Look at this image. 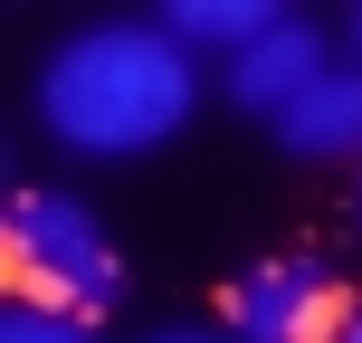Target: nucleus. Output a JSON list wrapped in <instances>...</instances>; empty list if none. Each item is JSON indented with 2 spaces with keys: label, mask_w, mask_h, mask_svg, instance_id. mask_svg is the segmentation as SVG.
<instances>
[{
  "label": "nucleus",
  "mask_w": 362,
  "mask_h": 343,
  "mask_svg": "<svg viewBox=\"0 0 362 343\" xmlns=\"http://www.w3.org/2000/svg\"><path fill=\"white\" fill-rule=\"evenodd\" d=\"M344 57H353V67H362V0H353V10H344Z\"/></svg>",
  "instance_id": "nucleus-8"
},
{
  "label": "nucleus",
  "mask_w": 362,
  "mask_h": 343,
  "mask_svg": "<svg viewBox=\"0 0 362 343\" xmlns=\"http://www.w3.org/2000/svg\"><path fill=\"white\" fill-rule=\"evenodd\" d=\"M210 95V67L163 19H86L38 57V134L76 163H144Z\"/></svg>",
  "instance_id": "nucleus-1"
},
{
  "label": "nucleus",
  "mask_w": 362,
  "mask_h": 343,
  "mask_svg": "<svg viewBox=\"0 0 362 343\" xmlns=\"http://www.w3.org/2000/svg\"><path fill=\"white\" fill-rule=\"evenodd\" d=\"M153 343H229V334H210V325H172V334H153Z\"/></svg>",
  "instance_id": "nucleus-9"
},
{
  "label": "nucleus",
  "mask_w": 362,
  "mask_h": 343,
  "mask_svg": "<svg viewBox=\"0 0 362 343\" xmlns=\"http://www.w3.org/2000/svg\"><path fill=\"white\" fill-rule=\"evenodd\" d=\"M267 134L296 153V163H353V172H362V67H353V57H334V67L315 76V86L296 95Z\"/></svg>",
  "instance_id": "nucleus-5"
},
{
  "label": "nucleus",
  "mask_w": 362,
  "mask_h": 343,
  "mask_svg": "<svg viewBox=\"0 0 362 343\" xmlns=\"http://www.w3.org/2000/svg\"><path fill=\"white\" fill-rule=\"evenodd\" d=\"M229 343H334L344 334V315H353V286H344V267L334 257H267V267H248L229 286Z\"/></svg>",
  "instance_id": "nucleus-3"
},
{
  "label": "nucleus",
  "mask_w": 362,
  "mask_h": 343,
  "mask_svg": "<svg viewBox=\"0 0 362 343\" xmlns=\"http://www.w3.org/2000/svg\"><path fill=\"white\" fill-rule=\"evenodd\" d=\"M334 343H362V296H353V315H344V334H334Z\"/></svg>",
  "instance_id": "nucleus-10"
},
{
  "label": "nucleus",
  "mask_w": 362,
  "mask_h": 343,
  "mask_svg": "<svg viewBox=\"0 0 362 343\" xmlns=\"http://www.w3.org/2000/svg\"><path fill=\"white\" fill-rule=\"evenodd\" d=\"M353 238H362V172H353Z\"/></svg>",
  "instance_id": "nucleus-11"
},
{
  "label": "nucleus",
  "mask_w": 362,
  "mask_h": 343,
  "mask_svg": "<svg viewBox=\"0 0 362 343\" xmlns=\"http://www.w3.org/2000/svg\"><path fill=\"white\" fill-rule=\"evenodd\" d=\"M334 57H344V38H325L305 10H286L267 38H257V48H238L229 67H219V95H229L238 115H257V124H276V115H286L296 95L334 67Z\"/></svg>",
  "instance_id": "nucleus-4"
},
{
  "label": "nucleus",
  "mask_w": 362,
  "mask_h": 343,
  "mask_svg": "<svg viewBox=\"0 0 362 343\" xmlns=\"http://www.w3.org/2000/svg\"><path fill=\"white\" fill-rule=\"evenodd\" d=\"M153 19H163L191 57H219V67H229L238 48H257V38L286 19V0H163Z\"/></svg>",
  "instance_id": "nucleus-6"
},
{
  "label": "nucleus",
  "mask_w": 362,
  "mask_h": 343,
  "mask_svg": "<svg viewBox=\"0 0 362 343\" xmlns=\"http://www.w3.org/2000/svg\"><path fill=\"white\" fill-rule=\"evenodd\" d=\"M0 267H10L19 306H57V315H105L124 296V248L105 238L95 200L76 191H19L0 219Z\"/></svg>",
  "instance_id": "nucleus-2"
},
{
  "label": "nucleus",
  "mask_w": 362,
  "mask_h": 343,
  "mask_svg": "<svg viewBox=\"0 0 362 343\" xmlns=\"http://www.w3.org/2000/svg\"><path fill=\"white\" fill-rule=\"evenodd\" d=\"M0 343H95V325H86V315L19 306V296H10V315H0Z\"/></svg>",
  "instance_id": "nucleus-7"
}]
</instances>
